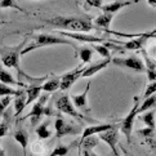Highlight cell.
Returning <instances> with one entry per match:
<instances>
[{"label": "cell", "mask_w": 156, "mask_h": 156, "mask_svg": "<svg viewBox=\"0 0 156 156\" xmlns=\"http://www.w3.org/2000/svg\"><path fill=\"white\" fill-rule=\"evenodd\" d=\"M45 23L52 25L59 29H66L69 32H87L93 30L92 18H81V17H65V16H55L52 18H41Z\"/></svg>", "instance_id": "1"}, {"label": "cell", "mask_w": 156, "mask_h": 156, "mask_svg": "<svg viewBox=\"0 0 156 156\" xmlns=\"http://www.w3.org/2000/svg\"><path fill=\"white\" fill-rule=\"evenodd\" d=\"M25 48V41L18 44L17 47H4V48H0V58H2V63L8 69H14L17 70L20 77L23 76L26 79H30V80H35L34 77H30L29 75H26L22 72L21 70V66H20V58H21V52L22 49Z\"/></svg>", "instance_id": "2"}, {"label": "cell", "mask_w": 156, "mask_h": 156, "mask_svg": "<svg viewBox=\"0 0 156 156\" xmlns=\"http://www.w3.org/2000/svg\"><path fill=\"white\" fill-rule=\"evenodd\" d=\"M59 44H65V45H70L74 47L75 49H77L76 44L72 43L69 39H65L63 36H55V35H51V34H39L36 36H34V40L32 43H30L27 47H25L22 49L21 55H25L27 53H30L35 49L43 48V47H49V45H59Z\"/></svg>", "instance_id": "3"}, {"label": "cell", "mask_w": 156, "mask_h": 156, "mask_svg": "<svg viewBox=\"0 0 156 156\" xmlns=\"http://www.w3.org/2000/svg\"><path fill=\"white\" fill-rule=\"evenodd\" d=\"M48 94H43V96H40L37 98V101L35 102V105L32 106V108L29 114H27L26 116H23L21 120H25V119H29L31 118L32 120V125H36L39 124V121L41 120L43 116H45V115H52L51 112V108L47 107V101H48Z\"/></svg>", "instance_id": "4"}, {"label": "cell", "mask_w": 156, "mask_h": 156, "mask_svg": "<svg viewBox=\"0 0 156 156\" xmlns=\"http://www.w3.org/2000/svg\"><path fill=\"white\" fill-rule=\"evenodd\" d=\"M111 62H112L115 66H118V67L130 69L136 72H144L146 71L143 59H141L136 54L128 55V57H115L114 59H111Z\"/></svg>", "instance_id": "5"}, {"label": "cell", "mask_w": 156, "mask_h": 156, "mask_svg": "<svg viewBox=\"0 0 156 156\" xmlns=\"http://www.w3.org/2000/svg\"><path fill=\"white\" fill-rule=\"evenodd\" d=\"M55 108H57L58 111H61L62 114H66V115H70L71 118H75L77 120H83L85 119V116L80 114L79 111H76V108L74 107V105H72L71 102V98L67 93L66 94H62L61 97H58V99L55 101L54 103Z\"/></svg>", "instance_id": "6"}, {"label": "cell", "mask_w": 156, "mask_h": 156, "mask_svg": "<svg viewBox=\"0 0 156 156\" xmlns=\"http://www.w3.org/2000/svg\"><path fill=\"white\" fill-rule=\"evenodd\" d=\"M139 98L134 97V101H133V107L132 110L128 112V115L124 118V120L121 121L120 124V132L125 136V138L128 141H130L132 137V130H133V125H134V119L138 115V107H139Z\"/></svg>", "instance_id": "7"}, {"label": "cell", "mask_w": 156, "mask_h": 156, "mask_svg": "<svg viewBox=\"0 0 156 156\" xmlns=\"http://www.w3.org/2000/svg\"><path fill=\"white\" fill-rule=\"evenodd\" d=\"M54 126H55V137L57 138H62L65 136H75L77 133H80L79 126L70 124L69 121H65L61 116L55 118Z\"/></svg>", "instance_id": "8"}, {"label": "cell", "mask_w": 156, "mask_h": 156, "mask_svg": "<svg viewBox=\"0 0 156 156\" xmlns=\"http://www.w3.org/2000/svg\"><path fill=\"white\" fill-rule=\"evenodd\" d=\"M83 69H84V65H80V66H77L76 69L66 72L65 75L61 76L59 77V89L61 90H69V89L72 87V84H74L76 80L80 79Z\"/></svg>", "instance_id": "9"}, {"label": "cell", "mask_w": 156, "mask_h": 156, "mask_svg": "<svg viewBox=\"0 0 156 156\" xmlns=\"http://www.w3.org/2000/svg\"><path fill=\"white\" fill-rule=\"evenodd\" d=\"M55 32L63 37H71V39H74V40L87 43V44H99V43L105 41V39L92 36V35H88V34H83V32H69V31H55Z\"/></svg>", "instance_id": "10"}, {"label": "cell", "mask_w": 156, "mask_h": 156, "mask_svg": "<svg viewBox=\"0 0 156 156\" xmlns=\"http://www.w3.org/2000/svg\"><path fill=\"white\" fill-rule=\"evenodd\" d=\"M98 137H99V139H101V141H103L105 143H107L108 146L111 147L114 156H120L118 148H116V144H118V139H119V132H118V129H116V126L112 128V129L107 130V132L99 133Z\"/></svg>", "instance_id": "11"}, {"label": "cell", "mask_w": 156, "mask_h": 156, "mask_svg": "<svg viewBox=\"0 0 156 156\" xmlns=\"http://www.w3.org/2000/svg\"><path fill=\"white\" fill-rule=\"evenodd\" d=\"M89 88H90V81H88L87 88L84 89V92L81 94H75V96L71 97V102L74 105V107L77 108L81 112H88L89 107H88V92Z\"/></svg>", "instance_id": "12"}, {"label": "cell", "mask_w": 156, "mask_h": 156, "mask_svg": "<svg viewBox=\"0 0 156 156\" xmlns=\"http://www.w3.org/2000/svg\"><path fill=\"white\" fill-rule=\"evenodd\" d=\"M141 53L143 55V63H144V69H146V74H147V79L148 81H155L156 80V61L152 59L150 55L147 54V52L144 51V48L141 49Z\"/></svg>", "instance_id": "13"}, {"label": "cell", "mask_w": 156, "mask_h": 156, "mask_svg": "<svg viewBox=\"0 0 156 156\" xmlns=\"http://www.w3.org/2000/svg\"><path fill=\"white\" fill-rule=\"evenodd\" d=\"M139 2V0H132V2H124V0H116V2L114 3H110V4H106V5H102L99 9H102V12L103 13H111V14H115V13H118L119 10H121L122 8H125V7H129L130 4L133 3H137Z\"/></svg>", "instance_id": "14"}, {"label": "cell", "mask_w": 156, "mask_h": 156, "mask_svg": "<svg viewBox=\"0 0 156 156\" xmlns=\"http://www.w3.org/2000/svg\"><path fill=\"white\" fill-rule=\"evenodd\" d=\"M115 128V124H97V125H93V126H88L84 129L81 134L80 141L85 139L87 137H90V136H97L99 133H103V132H107L110 129Z\"/></svg>", "instance_id": "15"}, {"label": "cell", "mask_w": 156, "mask_h": 156, "mask_svg": "<svg viewBox=\"0 0 156 156\" xmlns=\"http://www.w3.org/2000/svg\"><path fill=\"white\" fill-rule=\"evenodd\" d=\"M111 62V59H102L99 62L94 63V65H90L89 67H84L83 69V72L80 77H92L93 75H96L97 72H99L101 70H103L105 67H107V65Z\"/></svg>", "instance_id": "16"}, {"label": "cell", "mask_w": 156, "mask_h": 156, "mask_svg": "<svg viewBox=\"0 0 156 156\" xmlns=\"http://www.w3.org/2000/svg\"><path fill=\"white\" fill-rule=\"evenodd\" d=\"M0 83H3L5 85H16V87H21V88H27L25 83L16 80L12 76V74H10L9 71L4 70L2 66H0Z\"/></svg>", "instance_id": "17"}, {"label": "cell", "mask_w": 156, "mask_h": 156, "mask_svg": "<svg viewBox=\"0 0 156 156\" xmlns=\"http://www.w3.org/2000/svg\"><path fill=\"white\" fill-rule=\"evenodd\" d=\"M40 92H41V87L39 84H32L30 87L26 88V106H29L30 103H32L34 101L40 97Z\"/></svg>", "instance_id": "18"}, {"label": "cell", "mask_w": 156, "mask_h": 156, "mask_svg": "<svg viewBox=\"0 0 156 156\" xmlns=\"http://www.w3.org/2000/svg\"><path fill=\"white\" fill-rule=\"evenodd\" d=\"M13 138L20 143V146L23 150V154H26L27 144H29V133H27V130L23 129V128H20L17 132H14Z\"/></svg>", "instance_id": "19"}, {"label": "cell", "mask_w": 156, "mask_h": 156, "mask_svg": "<svg viewBox=\"0 0 156 156\" xmlns=\"http://www.w3.org/2000/svg\"><path fill=\"white\" fill-rule=\"evenodd\" d=\"M25 107H26V93L23 89L18 96L14 97V116L16 118L22 114V111L25 110Z\"/></svg>", "instance_id": "20"}, {"label": "cell", "mask_w": 156, "mask_h": 156, "mask_svg": "<svg viewBox=\"0 0 156 156\" xmlns=\"http://www.w3.org/2000/svg\"><path fill=\"white\" fill-rule=\"evenodd\" d=\"M112 18H114V14L102 13L94 20V23H96V27H101V29L108 30L110 26H111V22H112Z\"/></svg>", "instance_id": "21"}, {"label": "cell", "mask_w": 156, "mask_h": 156, "mask_svg": "<svg viewBox=\"0 0 156 156\" xmlns=\"http://www.w3.org/2000/svg\"><path fill=\"white\" fill-rule=\"evenodd\" d=\"M49 125H51V122L49 121H43L41 124H39L36 126V136L39 139H48L51 138L52 136V132L49 129Z\"/></svg>", "instance_id": "22"}, {"label": "cell", "mask_w": 156, "mask_h": 156, "mask_svg": "<svg viewBox=\"0 0 156 156\" xmlns=\"http://www.w3.org/2000/svg\"><path fill=\"white\" fill-rule=\"evenodd\" d=\"M79 52H77V55L80 57L81 59V65H85L89 63L92 61V55H93V48L90 47H81V48H77Z\"/></svg>", "instance_id": "23"}, {"label": "cell", "mask_w": 156, "mask_h": 156, "mask_svg": "<svg viewBox=\"0 0 156 156\" xmlns=\"http://www.w3.org/2000/svg\"><path fill=\"white\" fill-rule=\"evenodd\" d=\"M141 119L148 129L155 130V111H152V110L146 111V112L141 116Z\"/></svg>", "instance_id": "24"}, {"label": "cell", "mask_w": 156, "mask_h": 156, "mask_svg": "<svg viewBox=\"0 0 156 156\" xmlns=\"http://www.w3.org/2000/svg\"><path fill=\"white\" fill-rule=\"evenodd\" d=\"M23 90V89H14L10 88L9 85H5L0 83V97H12V96H18V94Z\"/></svg>", "instance_id": "25"}, {"label": "cell", "mask_w": 156, "mask_h": 156, "mask_svg": "<svg viewBox=\"0 0 156 156\" xmlns=\"http://www.w3.org/2000/svg\"><path fill=\"white\" fill-rule=\"evenodd\" d=\"M59 89V77H53V79L45 81L41 85V90L47 92V93H52L54 90Z\"/></svg>", "instance_id": "26"}, {"label": "cell", "mask_w": 156, "mask_h": 156, "mask_svg": "<svg viewBox=\"0 0 156 156\" xmlns=\"http://www.w3.org/2000/svg\"><path fill=\"white\" fill-rule=\"evenodd\" d=\"M155 105H156V94H152V96L144 98L143 103L138 107V114L139 112H144V111H148L151 107H154Z\"/></svg>", "instance_id": "27"}, {"label": "cell", "mask_w": 156, "mask_h": 156, "mask_svg": "<svg viewBox=\"0 0 156 156\" xmlns=\"http://www.w3.org/2000/svg\"><path fill=\"white\" fill-rule=\"evenodd\" d=\"M92 48H93L99 55H102L105 59H111L110 49H108L107 45H102V44H92Z\"/></svg>", "instance_id": "28"}, {"label": "cell", "mask_w": 156, "mask_h": 156, "mask_svg": "<svg viewBox=\"0 0 156 156\" xmlns=\"http://www.w3.org/2000/svg\"><path fill=\"white\" fill-rule=\"evenodd\" d=\"M70 148H71L70 146H65V144H61V143H59L58 146L55 147L48 156H66V155L69 154Z\"/></svg>", "instance_id": "29"}, {"label": "cell", "mask_w": 156, "mask_h": 156, "mask_svg": "<svg viewBox=\"0 0 156 156\" xmlns=\"http://www.w3.org/2000/svg\"><path fill=\"white\" fill-rule=\"evenodd\" d=\"M0 8H12V9H16V10H18V12H22L23 13L25 10L20 8V5L17 4V2L16 0H0Z\"/></svg>", "instance_id": "30"}, {"label": "cell", "mask_w": 156, "mask_h": 156, "mask_svg": "<svg viewBox=\"0 0 156 156\" xmlns=\"http://www.w3.org/2000/svg\"><path fill=\"white\" fill-rule=\"evenodd\" d=\"M146 44H147V49H144V51L147 52V54L152 59L156 61V40L155 39H150Z\"/></svg>", "instance_id": "31"}, {"label": "cell", "mask_w": 156, "mask_h": 156, "mask_svg": "<svg viewBox=\"0 0 156 156\" xmlns=\"http://www.w3.org/2000/svg\"><path fill=\"white\" fill-rule=\"evenodd\" d=\"M152 94H156V80L155 81H151L150 84L147 85L146 90H144V94H143V98H147Z\"/></svg>", "instance_id": "32"}, {"label": "cell", "mask_w": 156, "mask_h": 156, "mask_svg": "<svg viewBox=\"0 0 156 156\" xmlns=\"http://www.w3.org/2000/svg\"><path fill=\"white\" fill-rule=\"evenodd\" d=\"M102 7V0H85L84 8H101Z\"/></svg>", "instance_id": "33"}, {"label": "cell", "mask_w": 156, "mask_h": 156, "mask_svg": "<svg viewBox=\"0 0 156 156\" xmlns=\"http://www.w3.org/2000/svg\"><path fill=\"white\" fill-rule=\"evenodd\" d=\"M10 101H12L10 97H2V99H0V114L4 112V110L9 106Z\"/></svg>", "instance_id": "34"}, {"label": "cell", "mask_w": 156, "mask_h": 156, "mask_svg": "<svg viewBox=\"0 0 156 156\" xmlns=\"http://www.w3.org/2000/svg\"><path fill=\"white\" fill-rule=\"evenodd\" d=\"M8 130H9V124L7 121H2L0 122V138L7 136L8 134Z\"/></svg>", "instance_id": "35"}, {"label": "cell", "mask_w": 156, "mask_h": 156, "mask_svg": "<svg viewBox=\"0 0 156 156\" xmlns=\"http://www.w3.org/2000/svg\"><path fill=\"white\" fill-rule=\"evenodd\" d=\"M147 4L151 5L152 8H156V0H147Z\"/></svg>", "instance_id": "36"}, {"label": "cell", "mask_w": 156, "mask_h": 156, "mask_svg": "<svg viewBox=\"0 0 156 156\" xmlns=\"http://www.w3.org/2000/svg\"><path fill=\"white\" fill-rule=\"evenodd\" d=\"M0 156H5V151L2 147V138H0Z\"/></svg>", "instance_id": "37"}, {"label": "cell", "mask_w": 156, "mask_h": 156, "mask_svg": "<svg viewBox=\"0 0 156 156\" xmlns=\"http://www.w3.org/2000/svg\"><path fill=\"white\" fill-rule=\"evenodd\" d=\"M89 156H98L96 152H90V154H89Z\"/></svg>", "instance_id": "38"}, {"label": "cell", "mask_w": 156, "mask_h": 156, "mask_svg": "<svg viewBox=\"0 0 156 156\" xmlns=\"http://www.w3.org/2000/svg\"><path fill=\"white\" fill-rule=\"evenodd\" d=\"M151 39H155V40H156V34H155V35H154V36H152Z\"/></svg>", "instance_id": "39"}, {"label": "cell", "mask_w": 156, "mask_h": 156, "mask_svg": "<svg viewBox=\"0 0 156 156\" xmlns=\"http://www.w3.org/2000/svg\"><path fill=\"white\" fill-rule=\"evenodd\" d=\"M79 156H81V151H80V150H79Z\"/></svg>", "instance_id": "40"}, {"label": "cell", "mask_w": 156, "mask_h": 156, "mask_svg": "<svg viewBox=\"0 0 156 156\" xmlns=\"http://www.w3.org/2000/svg\"><path fill=\"white\" fill-rule=\"evenodd\" d=\"M3 23H4V22H0V25H3Z\"/></svg>", "instance_id": "41"}, {"label": "cell", "mask_w": 156, "mask_h": 156, "mask_svg": "<svg viewBox=\"0 0 156 156\" xmlns=\"http://www.w3.org/2000/svg\"><path fill=\"white\" fill-rule=\"evenodd\" d=\"M155 136H156V130H155Z\"/></svg>", "instance_id": "42"}, {"label": "cell", "mask_w": 156, "mask_h": 156, "mask_svg": "<svg viewBox=\"0 0 156 156\" xmlns=\"http://www.w3.org/2000/svg\"><path fill=\"white\" fill-rule=\"evenodd\" d=\"M30 156H32V155H30Z\"/></svg>", "instance_id": "43"}]
</instances>
